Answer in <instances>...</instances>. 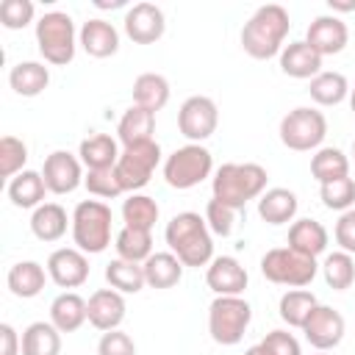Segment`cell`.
I'll return each mask as SVG.
<instances>
[{
	"mask_svg": "<svg viewBox=\"0 0 355 355\" xmlns=\"http://www.w3.org/2000/svg\"><path fill=\"white\" fill-rule=\"evenodd\" d=\"M78 155H80V164L86 169H111L116 166L122 150H119V141L108 133H92L80 141L78 147Z\"/></svg>",
	"mask_w": 355,
	"mask_h": 355,
	"instance_id": "obj_21",
	"label": "cell"
},
{
	"mask_svg": "<svg viewBox=\"0 0 355 355\" xmlns=\"http://www.w3.org/2000/svg\"><path fill=\"white\" fill-rule=\"evenodd\" d=\"M141 266L150 288H172L183 277V263L175 252H153Z\"/></svg>",
	"mask_w": 355,
	"mask_h": 355,
	"instance_id": "obj_28",
	"label": "cell"
},
{
	"mask_svg": "<svg viewBox=\"0 0 355 355\" xmlns=\"http://www.w3.org/2000/svg\"><path fill=\"white\" fill-rule=\"evenodd\" d=\"M122 219L128 227H139V230H150L158 222V202L147 194H130L122 202Z\"/></svg>",
	"mask_w": 355,
	"mask_h": 355,
	"instance_id": "obj_38",
	"label": "cell"
},
{
	"mask_svg": "<svg viewBox=\"0 0 355 355\" xmlns=\"http://www.w3.org/2000/svg\"><path fill=\"white\" fill-rule=\"evenodd\" d=\"M216 125H219V111L211 97L194 94V97L183 100V105L178 111V128L191 144H200L208 136H214Z\"/></svg>",
	"mask_w": 355,
	"mask_h": 355,
	"instance_id": "obj_11",
	"label": "cell"
},
{
	"mask_svg": "<svg viewBox=\"0 0 355 355\" xmlns=\"http://www.w3.org/2000/svg\"><path fill=\"white\" fill-rule=\"evenodd\" d=\"M344 330H347L344 316H341L336 308H330V305H316L313 313L308 316V322L302 324L305 341H308L311 347H316L319 352L338 347L341 338H344Z\"/></svg>",
	"mask_w": 355,
	"mask_h": 355,
	"instance_id": "obj_12",
	"label": "cell"
},
{
	"mask_svg": "<svg viewBox=\"0 0 355 355\" xmlns=\"http://www.w3.org/2000/svg\"><path fill=\"white\" fill-rule=\"evenodd\" d=\"M47 275L58 288H78L89 280V258L78 247L53 250L47 258Z\"/></svg>",
	"mask_w": 355,
	"mask_h": 355,
	"instance_id": "obj_14",
	"label": "cell"
},
{
	"mask_svg": "<svg viewBox=\"0 0 355 355\" xmlns=\"http://www.w3.org/2000/svg\"><path fill=\"white\" fill-rule=\"evenodd\" d=\"M297 208H300V202H297V194L291 189L275 186V189H266L258 197V216L263 222H269V225H286V222H291L297 216Z\"/></svg>",
	"mask_w": 355,
	"mask_h": 355,
	"instance_id": "obj_22",
	"label": "cell"
},
{
	"mask_svg": "<svg viewBox=\"0 0 355 355\" xmlns=\"http://www.w3.org/2000/svg\"><path fill=\"white\" fill-rule=\"evenodd\" d=\"M352 155H355V141H352Z\"/></svg>",
	"mask_w": 355,
	"mask_h": 355,
	"instance_id": "obj_53",
	"label": "cell"
},
{
	"mask_svg": "<svg viewBox=\"0 0 355 355\" xmlns=\"http://www.w3.org/2000/svg\"><path fill=\"white\" fill-rule=\"evenodd\" d=\"M83 186L89 189V194L103 197V200H114V197H119L125 191L119 178H116V172H114V166L111 169H86Z\"/></svg>",
	"mask_w": 355,
	"mask_h": 355,
	"instance_id": "obj_42",
	"label": "cell"
},
{
	"mask_svg": "<svg viewBox=\"0 0 355 355\" xmlns=\"http://www.w3.org/2000/svg\"><path fill=\"white\" fill-rule=\"evenodd\" d=\"M97 355H136V344L128 333L122 330H108L100 336Z\"/></svg>",
	"mask_w": 355,
	"mask_h": 355,
	"instance_id": "obj_45",
	"label": "cell"
},
{
	"mask_svg": "<svg viewBox=\"0 0 355 355\" xmlns=\"http://www.w3.org/2000/svg\"><path fill=\"white\" fill-rule=\"evenodd\" d=\"M316 355H324V352H316Z\"/></svg>",
	"mask_w": 355,
	"mask_h": 355,
	"instance_id": "obj_54",
	"label": "cell"
},
{
	"mask_svg": "<svg viewBox=\"0 0 355 355\" xmlns=\"http://www.w3.org/2000/svg\"><path fill=\"white\" fill-rule=\"evenodd\" d=\"M44 194H47V183H44L42 172L22 169L17 178L8 180V200L17 208H39Z\"/></svg>",
	"mask_w": 355,
	"mask_h": 355,
	"instance_id": "obj_30",
	"label": "cell"
},
{
	"mask_svg": "<svg viewBox=\"0 0 355 355\" xmlns=\"http://www.w3.org/2000/svg\"><path fill=\"white\" fill-rule=\"evenodd\" d=\"M311 175L319 180V186L338 178H349V158L338 147H319L311 158Z\"/></svg>",
	"mask_w": 355,
	"mask_h": 355,
	"instance_id": "obj_35",
	"label": "cell"
},
{
	"mask_svg": "<svg viewBox=\"0 0 355 355\" xmlns=\"http://www.w3.org/2000/svg\"><path fill=\"white\" fill-rule=\"evenodd\" d=\"M322 275H324V283L333 291H347L355 283V258L344 250L330 252L322 263Z\"/></svg>",
	"mask_w": 355,
	"mask_h": 355,
	"instance_id": "obj_39",
	"label": "cell"
},
{
	"mask_svg": "<svg viewBox=\"0 0 355 355\" xmlns=\"http://www.w3.org/2000/svg\"><path fill=\"white\" fill-rule=\"evenodd\" d=\"M319 197H322L324 208L344 214V211H349V208L355 205V180H352V178H338V180L322 183Z\"/></svg>",
	"mask_w": 355,
	"mask_h": 355,
	"instance_id": "obj_41",
	"label": "cell"
},
{
	"mask_svg": "<svg viewBox=\"0 0 355 355\" xmlns=\"http://www.w3.org/2000/svg\"><path fill=\"white\" fill-rule=\"evenodd\" d=\"M324 136H327V119L316 108L300 105L280 119V141L294 153H308L322 147Z\"/></svg>",
	"mask_w": 355,
	"mask_h": 355,
	"instance_id": "obj_9",
	"label": "cell"
},
{
	"mask_svg": "<svg viewBox=\"0 0 355 355\" xmlns=\"http://www.w3.org/2000/svg\"><path fill=\"white\" fill-rule=\"evenodd\" d=\"M336 244L344 252L355 255V208H349V211H344L338 216V222H336Z\"/></svg>",
	"mask_w": 355,
	"mask_h": 355,
	"instance_id": "obj_47",
	"label": "cell"
},
{
	"mask_svg": "<svg viewBox=\"0 0 355 355\" xmlns=\"http://www.w3.org/2000/svg\"><path fill=\"white\" fill-rule=\"evenodd\" d=\"M0 355H22V338L8 322L0 324Z\"/></svg>",
	"mask_w": 355,
	"mask_h": 355,
	"instance_id": "obj_48",
	"label": "cell"
},
{
	"mask_svg": "<svg viewBox=\"0 0 355 355\" xmlns=\"http://www.w3.org/2000/svg\"><path fill=\"white\" fill-rule=\"evenodd\" d=\"M244 355H266V349H263L261 344H255V347H250V349H247Z\"/></svg>",
	"mask_w": 355,
	"mask_h": 355,
	"instance_id": "obj_51",
	"label": "cell"
},
{
	"mask_svg": "<svg viewBox=\"0 0 355 355\" xmlns=\"http://www.w3.org/2000/svg\"><path fill=\"white\" fill-rule=\"evenodd\" d=\"M205 283L216 297H241L250 275L233 255H216L205 269Z\"/></svg>",
	"mask_w": 355,
	"mask_h": 355,
	"instance_id": "obj_15",
	"label": "cell"
},
{
	"mask_svg": "<svg viewBox=\"0 0 355 355\" xmlns=\"http://www.w3.org/2000/svg\"><path fill=\"white\" fill-rule=\"evenodd\" d=\"M349 105H352V114H355V86L349 89Z\"/></svg>",
	"mask_w": 355,
	"mask_h": 355,
	"instance_id": "obj_52",
	"label": "cell"
},
{
	"mask_svg": "<svg viewBox=\"0 0 355 355\" xmlns=\"http://www.w3.org/2000/svg\"><path fill=\"white\" fill-rule=\"evenodd\" d=\"M161 164V147L155 139L150 141H139V144H130V147H122V155L114 166L119 183L125 191H139L150 183L155 166Z\"/></svg>",
	"mask_w": 355,
	"mask_h": 355,
	"instance_id": "obj_10",
	"label": "cell"
},
{
	"mask_svg": "<svg viewBox=\"0 0 355 355\" xmlns=\"http://www.w3.org/2000/svg\"><path fill=\"white\" fill-rule=\"evenodd\" d=\"M42 178L47 183V191L53 194H72L83 183V164L67 150H55L44 158Z\"/></svg>",
	"mask_w": 355,
	"mask_h": 355,
	"instance_id": "obj_13",
	"label": "cell"
},
{
	"mask_svg": "<svg viewBox=\"0 0 355 355\" xmlns=\"http://www.w3.org/2000/svg\"><path fill=\"white\" fill-rule=\"evenodd\" d=\"M236 214L239 211H233L230 205H225V202H219V200H208V205H205V222H208V230L211 233H216V236H230L233 233V227H236Z\"/></svg>",
	"mask_w": 355,
	"mask_h": 355,
	"instance_id": "obj_44",
	"label": "cell"
},
{
	"mask_svg": "<svg viewBox=\"0 0 355 355\" xmlns=\"http://www.w3.org/2000/svg\"><path fill=\"white\" fill-rule=\"evenodd\" d=\"M266 169L261 164H222L214 178H211V189H214V200L230 205L233 211H244V205L255 197H261L266 191Z\"/></svg>",
	"mask_w": 355,
	"mask_h": 355,
	"instance_id": "obj_3",
	"label": "cell"
},
{
	"mask_svg": "<svg viewBox=\"0 0 355 355\" xmlns=\"http://www.w3.org/2000/svg\"><path fill=\"white\" fill-rule=\"evenodd\" d=\"M316 305H319V300H316L313 291H308V288H291V291H286L280 297L277 313H280V319L288 327H300L302 330V324L308 322V316L313 313Z\"/></svg>",
	"mask_w": 355,
	"mask_h": 355,
	"instance_id": "obj_33",
	"label": "cell"
},
{
	"mask_svg": "<svg viewBox=\"0 0 355 355\" xmlns=\"http://www.w3.org/2000/svg\"><path fill=\"white\" fill-rule=\"evenodd\" d=\"M78 44L86 50V55L92 58H108L119 50V33L111 22L105 19H86L80 33H78Z\"/></svg>",
	"mask_w": 355,
	"mask_h": 355,
	"instance_id": "obj_19",
	"label": "cell"
},
{
	"mask_svg": "<svg viewBox=\"0 0 355 355\" xmlns=\"http://www.w3.org/2000/svg\"><path fill=\"white\" fill-rule=\"evenodd\" d=\"M261 347L266 349V355H302L300 341L288 330H272V333H266V338L261 341Z\"/></svg>",
	"mask_w": 355,
	"mask_h": 355,
	"instance_id": "obj_46",
	"label": "cell"
},
{
	"mask_svg": "<svg viewBox=\"0 0 355 355\" xmlns=\"http://www.w3.org/2000/svg\"><path fill=\"white\" fill-rule=\"evenodd\" d=\"M311 100L319 105H338L349 97V83L341 72H319L316 78H311Z\"/></svg>",
	"mask_w": 355,
	"mask_h": 355,
	"instance_id": "obj_36",
	"label": "cell"
},
{
	"mask_svg": "<svg viewBox=\"0 0 355 355\" xmlns=\"http://www.w3.org/2000/svg\"><path fill=\"white\" fill-rule=\"evenodd\" d=\"M36 44H39V53L47 64L67 67L75 58V44H78L72 17L64 14V11L42 14L39 22H36Z\"/></svg>",
	"mask_w": 355,
	"mask_h": 355,
	"instance_id": "obj_5",
	"label": "cell"
},
{
	"mask_svg": "<svg viewBox=\"0 0 355 355\" xmlns=\"http://www.w3.org/2000/svg\"><path fill=\"white\" fill-rule=\"evenodd\" d=\"M28 161V144L17 136L0 139V178H17Z\"/></svg>",
	"mask_w": 355,
	"mask_h": 355,
	"instance_id": "obj_40",
	"label": "cell"
},
{
	"mask_svg": "<svg viewBox=\"0 0 355 355\" xmlns=\"http://www.w3.org/2000/svg\"><path fill=\"white\" fill-rule=\"evenodd\" d=\"M166 103H169V80L158 72H141L133 83V105H141L155 114Z\"/></svg>",
	"mask_w": 355,
	"mask_h": 355,
	"instance_id": "obj_31",
	"label": "cell"
},
{
	"mask_svg": "<svg viewBox=\"0 0 355 355\" xmlns=\"http://www.w3.org/2000/svg\"><path fill=\"white\" fill-rule=\"evenodd\" d=\"M305 42L324 58V55H336L347 47L349 42V28L344 19H338L336 14H322L308 25Z\"/></svg>",
	"mask_w": 355,
	"mask_h": 355,
	"instance_id": "obj_17",
	"label": "cell"
},
{
	"mask_svg": "<svg viewBox=\"0 0 355 355\" xmlns=\"http://www.w3.org/2000/svg\"><path fill=\"white\" fill-rule=\"evenodd\" d=\"M47 83H50V69L39 61H19L8 72V86L19 97H36L47 89Z\"/></svg>",
	"mask_w": 355,
	"mask_h": 355,
	"instance_id": "obj_29",
	"label": "cell"
},
{
	"mask_svg": "<svg viewBox=\"0 0 355 355\" xmlns=\"http://www.w3.org/2000/svg\"><path fill=\"white\" fill-rule=\"evenodd\" d=\"M327 239L330 236H327L324 225L316 219H297L288 227V247L302 255H311V258H316L327 250Z\"/></svg>",
	"mask_w": 355,
	"mask_h": 355,
	"instance_id": "obj_27",
	"label": "cell"
},
{
	"mask_svg": "<svg viewBox=\"0 0 355 355\" xmlns=\"http://www.w3.org/2000/svg\"><path fill=\"white\" fill-rule=\"evenodd\" d=\"M155 130V114L141 108V105H130L116 125V139L122 141V147L139 144V141H150Z\"/></svg>",
	"mask_w": 355,
	"mask_h": 355,
	"instance_id": "obj_26",
	"label": "cell"
},
{
	"mask_svg": "<svg viewBox=\"0 0 355 355\" xmlns=\"http://www.w3.org/2000/svg\"><path fill=\"white\" fill-rule=\"evenodd\" d=\"M67 225H72V219L58 202H42L31 214V233L39 241H58L67 233Z\"/></svg>",
	"mask_w": 355,
	"mask_h": 355,
	"instance_id": "obj_24",
	"label": "cell"
},
{
	"mask_svg": "<svg viewBox=\"0 0 355 355\" xmlns=\"http://www.w3.org/2000/svg\"><path fill=\"white\" fill-rule=\"evenodd\" d=\"M164 31H166V19H164V11L155 3H136V6L128 8L125 33L136 44H153L164 36Z\"/></svg>",
	"mask_w": 355,
	"mask_h": 355,
	"instance_id": "obj_16",
	"label": "cell"
},
{
	"mask_svg": "<svg viewBox=\"0 0 355 355\" xmlns=\"http://www.w3.org/2000/svg\"><path fill=\"white\" fill-rule=\"evenodd\" d=\"M86 313H89V324L108 333V330H119L122 319H125V300L116 288H97L89 300H86Z\"/></svg>",
	"mask_w": 355,
	"mask_h": 355,
	"instance_id": "obj_18",
	"label": "cell"
},
{
	"mask_svg": "<svg viewBox=\"0 0 355 355\" xmlns=\"http://www.w3.org/2000/svg\"><path fill=\"white\" fill-rule=\"evenodd\" d=\"M327 6H330V11H341V14L355 11V0H327Z\"/></svg>",
	"mask_w": 355,
	"mask_h": 355,
	"instance_id": "obj_49",
	"label": "cell"
},
{
	"mask_svg": "<svg viewBox=\"0 0 355 355\" xmlns=\"http://www.w3.org/2000/svg\"><path fill=\"white\" fill-rule=\"evenodd\" d=\"M61 330L53 322H33L22 330V355H58Z\"/></svg>",
	"mask_w": 355,
	"mask_h": 355,
	"instance_id": "obj_32",
	"label": "cell"
},
{
	"mask_svg": "<svg viewBox=\"0 0 355 355\" xmlns=\"http://www.w3.org/2000/svg\"><path fill=\"white\" fill-rule=\"evenodd\" d=\"M164 239L169 244V252H175L183 266H205L214 261V239L208 222L194 211L175 214L166 222Z\"/></svg>",
	"mask_w": 355,
	"mask_h": 355,
	"instance_id": "obj_1",
	"label": "cell"
},
{
	"mask_svg": "<svg viewBox=\"0 0 355 355\" xmlns=\"http://www.w3.org/2000/svg\"><path fill=\"white\" fill-rule=\"evenodd\" d=\"M116 258L133 261V263H144L153 255V233L150 230H139V227H122L116 233Z\"/></svg>",
	"mask_w": 355,
	"mask_h": 355,
	"instance_id": "obj_37",
	"label": "cell"
},
{
	"mask_svg": "<svg viewBox=\"0 0 355 355\" xmlns=\"http://www.w3.org/2000/svg\"><path fill=\"white\" fill-rule=\"evenodd\" d=\"M47 277H50V275L44 272L42 263H36V261H19V263H14V266L8 269L6 283H8V291H11L14 297H19V300H33L36 294H42Z\"/></svg>",
	"mask_w": 355,
	"mask_h": 355,
	"instance_id": "obj_23",
	"label": "cell"
},
{
	"mask_svg": "<svg viewBox=\"0 0 355 355\" xmlns=\"http://www.w3.org/2000/svg\"><path fill=\"white\" fill-rule=\"evenodd\" d=\"M50 322L61 330V333H75L83 322H89L86 313V300L75 291H64L50 302Z\"/></svg>",
	"mask_w": 355,
	"mask_h": 355,
	"instance_id": "obj_25",
	"label": "cell"
},
{
	"mask_svg": "<svg viewBox=\"0 0 355 355\" xmlns=\"http://www.w3.org/2000/svg\"><path fill=\"white\" fill-rule=\"evenodd\" d=\"M252 322V308L244 297H216L208 305V333L222 347H236Z\"/></svg>",
	"mask_w": 355,
	"mask_h": 355,
	"instance_id": "obj_8",
	"label": "cell"
},
{
	"mask_svg": "<svg viewBox=\"0 0 355 355\" xmlns=\"http://www.w3.org/2000/svg\"><path fill=\"white\" fill-rule=\"evenodd\" d=\"M105 280L119 294H136V291H141L147 286L144 266L141 263H133V261H125V258H114L105 266Z\"/></svg>",
	"mask_w": 355,
	"mask_h": 355,
	"instance_id": "obj_34",
	"label": "cell"
},
{
	"mask_svg": "<svg viewBox=\"0 0 355 355\" xmlns=\"http://www.w3.org/2000/svg\"><path fill=\"white\" fill-rule=\"evenodd\" d=\"M33 14H36V8L31 0H3L0 3V22L8 31H19V28L31 25Z\"/></svg>",
	"mask_w": 355,
	"mask_h": 355,
	"instance_id": "obj_43",
	"label": "cell"
},
{
	"mask_svg": "<svg viewBox=\"0 0 355 355\" xmlns=\"http://www.w3.org/2000/svg\"><path fill=\"white\" fill-rule=\"evenodd\" d=\"M288 28H291V19L283 6H277V3L261 6L241 28V47L250 58H258V61L280 55Z\"/></svg>",
	"mask_w": 355,
	"mask_h": 355,
	"instance_id": "obj_2",
	"label": "cell"
},
{
	"mask_svg": "<svg viewBox=\"0 0 355 355\" xmlns=\"http://www.w3.org/2000/svg\"><path fill=\"white\" fill-rule=\"evenodd\" d=\"M214 172V155L208 147L202 144H183L178 147L172 155H166L164 161V180L178 189V191H186V189H194L200 186L205 178H211Z\"/></svg>",
	"mask_w": 355,
	"mask_h": 355,
	"instance_id": "obj_7",
	"label": "cell"
},
{
	"mask_svg": "<svg viewBox=\"0 0 355 355\" xmlns=\"http://www.w3.org/2000/svg\"><path fill=\"white\" fill-rule=\"evenodd\" d=\"M319 263L311 255H302L291 247H275L261 258V275L269 283L288 286V288H305L316 277Z\"/></svg>",
	"mask_w": 355,
	"mask_h": 355,
	"instance_id": "obj_6",
	"label": "cell"
},
{
	"mask_svg": "<svg viewBox=\"0 0 355 355\" xmlns=\"http://www.w3.org/2000/svg\"><path fill=\"white\" fill-rule=\"evenodd\" d=\"M280 69L288 75V78H316L322 72V55L302 39V42H291L283 47L280 53Z\"/></svg>",
	"mask_w": 355,
	"mask_h": 355,
	"instance_id": "obj_20",
	"label": "cell"
},
{
	"mask_svg": "<svg viewBox=\"0 0 355 355\" xmlns=\"http://www.w3.org/2000/svg\"><path fill=\"white\" fill-rule=\"evenodd\" d=\"M111 208L103 200H80L72 211V239L86 255H97L111 244Z\"/></svg>",
	"mask_w": 355,
	"mask_h": 355,
	"instance_id": "obj_4",
	"label": "cell"
},
{
	"mask_svg": "<svg viewBox=\"0 0 355 355\" xmlns=\"http://www.w3.org/2000/svg\"><path fill=\"white\" fill-rule=\"evenodd\" d=\"M94 6L97 8H122L125 0H94Z\"/></svg>",
	"mask_w": 355,
	"mask_h": 355,
	"instance_id": "obj_50",
	"label": "cell"
}]
</instances>
